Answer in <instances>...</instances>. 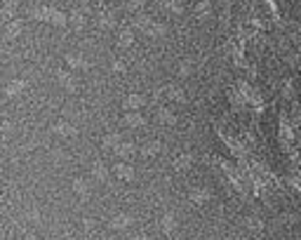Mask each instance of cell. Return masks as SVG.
<instances>
[{
    "instance_id": "20",
    "label": "cell",
    "mask_w": 301,
    "mask_h": 240,
    "mask_svg": "<svg viewBox=\"0 0 301 240\" xmlns=\"http://www.w3.org/2000/svg\"><path fill=\"white\" fill-rule=\"evenodd\" d=\"M141 153H144V156H158V153H160V141L153 139V141H148V144H144Z\"/></svg>"
},
{
    "instance_id": "4",
    "label": "cell",
    "mask_w": 301,
    "mask_h": 240,
    "mask_svg": "<svg viewBox=\"0 0 301 240\" xmlns=\"http://www.w3.org/2000/svg\"><path fill=\"white\" fill-rule=\"evenodd\" d=\"M144 104H146V97L144 95H137V92H134V95L125 97V108H127V111H139Z\"/></svg>"
},
{
    "instance_id": "15",
    "label": "cell",
    "mask_w": 301,
    "mask_h": 240,
    "mask_svg": "<svg viewBox=\"0 0 301 240\" xmlns=\"http://www.w3.org/2000/svg\"><path fill=\"white\" fill-rule=\"evenodd\" d=\"M116 174L120 179H125V181H129V179H134V168L132 165H127V162H120V165H116Z\"/></svg>"
},
{
    "instance_id": "11",
    "label": "cell",
    "mask_w": 301,
    "mask_h": 240,
    "mask_svg": "<svg viewBox=\"0 0 301 240\" xmlns=\"http://www.w3.org/2000/svg\"><path fill=\"white\" fill-rule=\"evenodd\" d=\"M108 174L111 172H108V168L104 162H95V165H92V179H95V181H106Z\"/></svg>"
},
{
    "instance_id": "25",
    "label": "cell",
    "mask_w": 301,
    "mask_h": 240,
    "mask_svg": "<svg viewBox=\"0 0 301 240\" xmlns=\"http://www.w3.org/2000/svg\"><path fill=\"white\" fill-rule=\"evenodd\" d=\"M26 3H35V0H26Z\"/></svg>"
},
{
    "instance_id": "6",
    "label": "cell",
    "mask_w": 301,
    "mask_h": 240,
    "mask_svg": "<svg viewBox=\"0 0 301 240\" xmlns=\"http://www.w3.org/2000/svg\"><path fill=\"white\" fill-rule=\"evenodd\" d=\"M189 200L193 202V205H202V202L210 200V191L202 189V186H198V189H193L189 193Z\"/></svg>"
},
{
    "instance_id": "1",
    "label": "cell",
    "mask_w": 301,
    "mask_h": 240,
    "mask_svg": "<svg viewBox=\"0 0 301 240\" xmlns=\"http://www.w3.org/2000/svg\"><path fill=\"white\" fill-rule=\"evenodd\" d=\"M26 87H28V83L24 78H14V80H10V83H7L5 95L7 97H19V95H24V92H26Z\"/></svg>"
},
{
    "instance_id": "23",
    "label": "cell",
    "mask_w": 301,
    "mask_h": 240,
    "mask_svg": "<svg viewBox=\"0 0 301 240\" xmlns=\"http://www.w3.org/2000/svg\"><path fill=\"white\" fill-rule=\"evenodd\" d=\"M148 0H127V10H132V12H139L141 7L146 5Z\"/></svg>"
},
{
    "instance_id": "5",
    "label": "cell",
    "mask_w": 301,
    "mask_h": 240,
    "mask_svg": "<svg viewBox=\"0 0 301 240\" xmlns=\"http://www.w3.org/2000/svg\"><path fill=\"white\" fill-rule=\"evenodd\" d=\"M123 120H125V125H129V127H144V125H146V118L141 116L139 111H129V113H125Z\"/></svg>"
},
{
    "instance_id": "2",
    "label": "cell",
    "mask_w": 301,
    "mask_h": 240,
    "mask_svg": "<svg viewBox=\"0 0 301 240\" xmlns=\"http://www.w3.org/2000/svg\"><path fill=\"white\" fill-rule=\"evenodd\" d=\"M132 214H127V212H118L116 217L111 219V226L116 231H125V229H129V226H132Z\"/></svg>"
},
{
    "instance_id": "12",
    "label": "cell",
    "mask_w": 301,
    "mask_h": 240,
    "mask_svg": "<svg viewBox=\"0 0 301 240\" xmlns=\"http://www.w3.org/2000/svg\"><path fill=\"white\" fill-rule=\"evenodd\" d=\"M19 33H22V22L19 19H10L5 26V35L10 40H14V38H19Z\"/></svg>"
},
{
    "instance_id": "16",
    "label": "cell",
    "mask_w": 301,
    "mask_h": 240,
    "mask_svg": "<svg viewBox=\"0 0 301 240\" xmlns=\"http://www.w3.org/2000/svg\"><path fill=\"white\" fill-rule=\"evenodd\" d=\"M160 5L170 12V14H181L184 12V3L181 0H160Z\"/></svg>"
},
{
    "instance_id": "19",
    "label": "cell",
    "mask_w": 301,
    "mask_h": 240,
    "mask_svg": "<svg viewBox=\"0 0 301 240\" xmlns=\"http://www.w3.org/2000/svg\"><path fill=\"white\" fill-rule=\"evenodd\" d=\"M85 24H87V19H85L83 12H76V10H73L71 12V26L80 31V28H85Z\"/></svg>"
},
{
    "instance_id": "13",
    "label": "cell",
    "mask_w": 301,
    "mask_h": 240,
    "mask_svg": "<svg viewBox=\"0 0 301 240\" xmlns=\"http://www.w3.org/2000/svg\"><path fill=\"white\" fill-rule=\"evenodd\" d=\"M118 45H120V47H132L134 45V31L132 28H123V31L118 33Z\"/></svg>"
},
{
    "instance_id": "22",
    "label": "cell",
    "mask_w": 301,
    "mask_h": 240,
    "mask_svg": "<svg viewBox=\"0 0 301 240\" xmlns=\"http://www.w3.org/2000/svg\"><path fill=\"white\" fill-rule=\"evenodd\" d=\"M125 68H127V64H125L123 59H113L111 62V71L113 73H125Z\"/></svg>"
},
{
    "instance_id": "3",
    "label": "cell",
    "mask_w": 301,
    "mask_h": 240,
    "mask_svg": "<svg viewBox=\"0 0 301 240\" xmlns=\"http://www.w3.org/2000/svg\"><path fill=\"white\" fill-rule=\"evenodd\" d=\"M73 191H76V196L80 198H89V193H92V184H89V179H73Z\"/></svg>"
},
{
    "instance_id": "7",
    "label": "cell",
    "mask_w": 301,
    "mask_h": 240,
    "mask_svg": "<svg viewBox=\"0 0 301 240\" xmlns=\"http://www.w3.org/2000/svg\"><path fill=\"white\" fill-rule=\"evenodd\" d=\"M66 64H68V68H73V71H85V68L89 66L87 59H85L83 54H68L66 57Z\"/></svg>"
},
{
    "instance_id": "14",
    "label": "cell",
    "mask_w": 301,
    "mask_h": 240,
    "mask_svg": "<svg viewBox=\"0 0 301 240\" xmlns=\"http://www.w3.org/2000/svg\"><path fill=\"white\" fill-rule=\"evenodd\" d=\"M113 153H118L120 158H125V160H127V158H134V153H137V146L129 144V141H123V144L118 146Z\"/></svg>"
},
{
    "instance_id": "18",
    "label": "cell",
    "mask_w": 301,
    "mask_h": 240,
    "mask_svg": "<svg viewBox=\"0 0 301 240\" xmlns=\"http://www.w3.org/2000/svg\"><path fill=\"white\" fill-rule=\"evenodd\" d=\"M212 12V5H210V0H200L198 5H195V17H200V19H205L207 14Z\"/></svg>"
},
{
    "instance_id": "17",
    "label": "cell",
    "mask_w": 301,
    "mask_h": 240,
    "mask_svg": "<svg viewBox=\"0 0 301 240\" xmlns=\"http://www.w3.org/2000/svg\"><path fill=\"white\" fill-rule=\"evenodd\" d=\"M156 118H158V120H160L162 125H172L174 120H177V116H174V113L170 111V108H165V106H160V108H158Z\"/></svg>"
},
{
    "instance_id": "10",
    "label": "cell",
    "mask_w": 301,
    "mask_h": 240,
    "mask_svg": "<svg viewBox=\"0 0 301 240\" xmlns=\"http://www.w3.org/2000/svg\"><path fill=\"white\" fill-rule=\"evenodd\" d=\"M160 226H162V231H165V233H174V231H177V214H172V212L162 214Z\"/></svg>"
},
{
    "instance_id": "8",
    "label": "cell",
    "mask_w": 301,
    "mask_h": 240,
    "mask_svg": "<svg viewBox=\"0 0 301 240\" xmlns=\"http://www.w3.org/2000/svg\"><path fill=\"white\" fill-rule=\"evenodd\" d=\"M144 33L148 35V38H162V35L167 33V26H165L162 22H156V19H153V22H150V26L146 28Z\"/></svg>"
},
{
    "instance_id": "9",
    "label": "cell",
    "mask_w": 301,
    "mask_h": 240,
    "mask_svg": "<svg viewBox=\"0 0 301 240\" xmlns=\"http://www.w3.org/2000/svg\"><path fill=\"white\" fill-rule=\"evenodd\" d=\"M52 132L59 134V137H71V134H76V127H73L71 123H66V120H57Z\"/></svg>"
},
{
    "instance_id": "24",
    "label": "cell",
    "mask_w": 301,
    "mask_h": 240,
    "mask_svg": "<svg viewBox=\"0 0 301 240\" xmlns=\"http://www.w3.org/2000/svg\"><path fill=\"white\" fill-rule=\"evenodd\" d=\"M191 71H193V66H191L189 62H181V64H179V73H181V76H191Z\"/></svg>"
},
{
    "instance_id": "21",
    "label": "cell",
    "mask_w": 301,
    "mask_h": 240,
    "mask_svg": "<svg viewBox=\"0 0 301 240\" xmlns=\"http://www.w3.org/2000/svg\"><path fill=\"white\" fill-rule=\"evenodd\" d=\"M191 162H193V158H191L189 153H181V156L174 160V170H186V168H191Z\"/></svg>"
}]
</instances>
